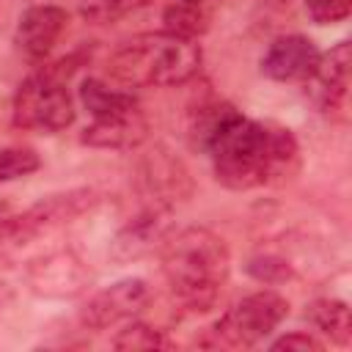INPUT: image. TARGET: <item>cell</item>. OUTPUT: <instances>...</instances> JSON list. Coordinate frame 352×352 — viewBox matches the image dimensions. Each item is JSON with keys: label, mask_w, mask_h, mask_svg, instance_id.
<instances>
[{"label": "cell", "mask_w": 352, "mask_h": 352, "mask_svg": "<svg viewBox=\"0 0 352 352\" xmlns=\"http://www.w3.org/2000/svg\"><path fill=\"white\" fill-rule=\"evenodd\" d=\"M201 66V47L170 33H140L110 55V74L132 88L182 85Z\"/></svg>", "instance_id": "3957f363"}, {"label": "cell", "mask_w": 352, "mask_h": 352, "mask_svg": "<svg viewBox=\"0 0 352 352\" xmlns=\"http://www.w3.org/2000/svg\"><path fill=\"white\" fill-rule=\"evenodd\" d=\"M148 297H151V292L143 278H124V280H116L107 289L96 292L80 308V319H82V324H88L94 330L113 327L118 322L135 319L146 308Z\"/></svg>", "instance_id": "8992f818"}, {"label": "cell", "mask_w": 352, "mask_h": 352, "mask_svg": "<svg viewBox=\"0 0 352 352\" xmlns=\"http://www.w3.org/2000/svg\"><path fill=\"white\" fill-rule=\"evenodd\" d=\"M74 121V102L52 72L30 74L14 96V124L33 132H60Z\"/></svg>", "instance_id": "5b68a950"}, {"label": "cell", "mask_w": 352, "mask_h": 352, "mask_svg": "<svg viewBox=\"0 0 352 352\" xmlns=\"http://www.w3.org/2000/svg\"><path fill=\"white\" fill-rule=\"evenodd\" d=\"M272 349L275 352H280V349H286V352H292V349H302V352H322L324 349V344L319 341V338H314V336H308V333H300V330H294V333H289V336H280L278 341H272Z\"/></svg>", "instance_id": "ffe728a7"}, {"label": "cell", "mask_w": 352, "mask_h": 352, "mask_svg": "<svg viewBox=\"0 0 352 352\" xmlns=\"http://www.w3.org/2000/svg\"><path fill=\"white\" fill-rule=\"evenodd\" d=\"M80 102L91 113V118L118 116V113H126V110L138 107L135 94L110 88V85H104L102 80H94V77H88V80L80 82Z\"/></svg>", "instance_id": "7c38bea8"}, {"label": "cell", "mask_w": 352, "mask_h": 352, "mask_svg": "<svg viewBox=\"0 0 352 352\" xmlns=\"http://www.w3.org/2000/svg\"><path fill=\"white\" fill-rule=\"evenodd\" d=\"M305 316L316 324V330H322L330 341L346 346L352 341V316H349V305L344 300H314L305 311Z\"/></svg>", "instance_id": "4fadbf2b"}, {"label": "cell", "mask_w": 352, "mask_h": 352, "mask_svg": "<svg viewBox=\"0 0 352 352\" xmlns=\"http://www.w3.org/2000/svg\"><path fill=\"white\" fill-rule=\"evenodd\" d=\"M201 3H206V0H201Z\"/></svg>", "instance_id": "7402d4cb"}, {"label": "cell", "mask_w": 352, "mask_h": 352, "mask_svg": "<svg viewBox=\"0 0 352 352\" xmlns=\"http://www.w3.org/2000/svg\"><path fill=\"white\" fill-rule=\"evenodd\" d=\"M146 135H148V121L140 113V107H132L118 116L94 118L82 129V143L94 148H135L146 140Z\"/></svg>", "instance_id": "30bf717a"}, {"label": "cell", "mask_w": 352, "mask_h": 352, "mask_svg": "<svg viewBox=\"0 0 352 352\" xmlns=\"http://www.w3.org/2000/svg\"><path fill=\"white\" fill-rule=\"evenodd\" d=\"M41 165L38 154L28 146H3L0 148V184L3 182H14V179H25L30 173H36Z\"/></svg>", "instance_id": "2e32d148"}, {"label": "cell", "mask_w": 352, "mask_h": 352, "mask_svg": "<svg viewBox=\"0 0 352 352\" xmlns=\"http://www.w3.org/2000/svg\"><path fill=\"white\" fill-rule=\"evenodd\" d=\"M319 55L322 52L316 50V44L311 38H305V36H280L261 55V72L270 80H278V82L305 80L316 69Z\"/></svg>", "instance_id": "9c48e42d"}, {"label": "cell", "mask_w": 352, "mask_h": 352, "mask_svg": "<svg viewBox=\"0 0 352 352\" xmlns=\"http://www.w3.org/2000/svg\"><path fill=\"white\" fill-rule=\"evenodd\" d=\"M286 316H289L286 297H280L278 292H270V289L253 292L217 319V324L209 330L212 338L204 344L206 346H228V349L253 346L256 341L270 336Z\"/></svg>", "instance_id": "277c9868"}, {"label": "cell", "mask_w": 352, "mask_h": 352, "mask_svg": "<svg viewBox=\"0 0 352 352\" xmlns=\"http://www.w3.org/2000/svg\"><path fill=\"white\" fill-rule=\"evenodd\" d=\"M248 272L261 283H280L292 275V267L278 256H258L248 264Z\"/></svg>", "instance_id": "d6986e66"}, {"label": "cell", "mask_w": 352, "mask_h": 352, "mask_svg": "<svg viewBox=\"0 0 352 352\" xmlns=\"http://www.w3.org/2000/svg\"><path fill=\"white\" fill-rule=\"evenodd\" d=\"M132 6H135V0H82L80 11L85 19L104 25V22H113L121 14H126Z\"/></svg>", "instance_id": "e0dca14e"}, {"label": "cell", "mask_w": 352, "mask_h": 352, "mask_svg": "<svg viewBox=\"0 0 352 352\" xmlns=\"http://www.w3.org/2000/svg\"><path fill=\"white\" fill-rule=\"evenodd\" d=\"M349 41H338L327 55H319L316 69L305 77V91L319 110H338L349 91Z\"/></svg>", "instance_id": "52a82bcc"}, {"label": "cell", "mask_w": 352, "mask_h": 352, "mask_svg": "<svg viewBox=\"0 0 352 352\" xmlns=\"http://www.w3.org/2000/svg\"><path fill=\"white\" fill-rule=\"evenodd\" d=\"M231 256L209 228H184L162 248V272L170 292L192 311H206L228 278Z\"/></svg>", "instance_id": "7a4b0ae2"}, {"label": "cell", "mask_w": 352, "mask_h": 352, "mask_svg": "<svg viewBox=\"0 0 352 352\" xmlns=\"http://www.w3.org/2000/svg\"><path fill=\"white\" fill-rule=\"evenodd\" d=\"M69 25V14L60 6H30L16 22L14 41L28 58H47Z\"/></svg>", "instance_id": "ba28073f"}, {"label": "cell", "mask_w": 352, "mask_h": 352, "mask_svg": "<svg viewBox=\"0 0 352 352\" xmlns=\"http://www.w3.org/2000/svg\"><path fill=\"white\" fill-rule=\"evenodd\" d=\"M162 22H165V33L195 41L209 30V11L206 3L201 0H176L165 8Z\"/></svg>", "instance_id": "5bb4252c"}, {"label": "cell", "mask_w": 352, "mask_h": 352, "mask_svg": "<svg viewBox=\"0 0 352 352\" xmlns=\"http://www.w3.org/2000/svg\"><path fill=\"white\" fill-rule=\"evenodd\" d=\"M113 346L126 349V352H143V349H168L173 344L162 330L143 324V322H132L124 330H118V336L113 338Z\"/></svg>", "instance_id": "9a60e30c"}, {"label": "cell", "mask_w": 352, "mask_h": 352, "mask_svg": "<svg viewBox=\"0 0 352 352\" xmlns=\"http://www.w3.org/2000/svg\"><path fill=\"white\" fill-rule=\"evenodd\" d=\"M305 11L316 25H333L349 16L352 0H305Z\"/></svg>", "instance_id": "ac0fdd59"}, {"label": "cell", "mask_w": 352, "mask_h": 352, "mask_svg": "<svg viewBox=\"0 0 352 352\" xmlns=\"http://www.w3.org/2000/svg\"><path fill=\"white\" fill-rule=\"evenodd\" d=\"M85 280L88 272L82 261L74 258L72 253H55L30 270V283L41 294H55V297L77 294L85 289Z\"/></svg>", "instance_id": "8fae6325"}, {"label": "cell", "mask_w": 352, "mask_h": 352, "mask_svg": "<svg viewBox=\"0 0 352 352\" xmlns=\"http://www.w3.org/2000/svg\"><path fill=\"white\" fill-rule=\"evenodd\" d=\"M214 176L228 190H253L289 179L300 148L292 129L272 121H250L239 110L206 143Z\"/></svg>", "instance_id": "6da1fadb"}, {"label": "cell", "mask_w": 352, "mask_h": 352, "mask_svg": "<svg viewBox=\"0 0 352 352\" xmlns=\"http://www.w3.org/2000/svg\"><path fill=\"white\" fill-rule=\"evenodd\" d=\"M11 300H14V292H11V286L0 280V314H3V311L11 305Z\"/></svg>", "instance_id": "44dd1931"}]
</instances>
